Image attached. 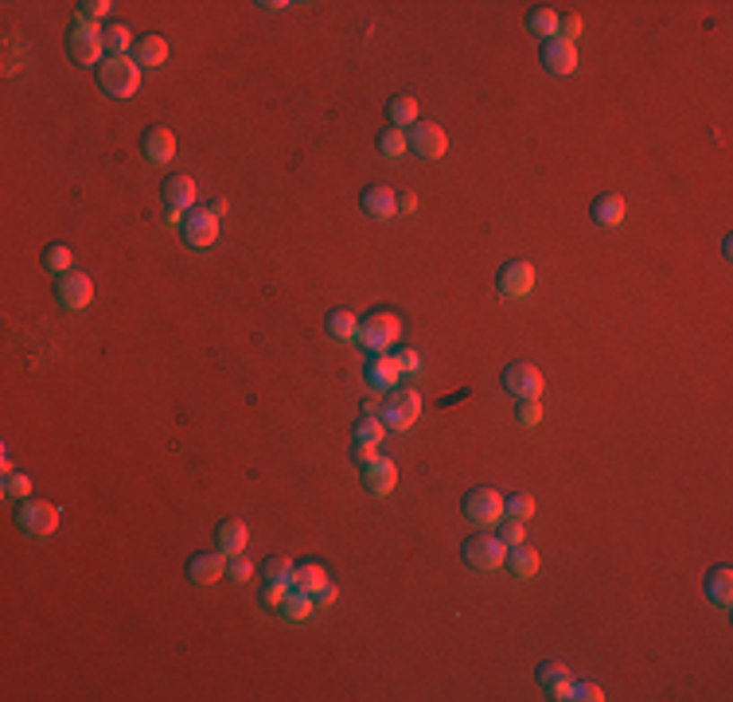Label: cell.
<instances>
[{
    "label": "cell",
    "instance_id": "obj_1",
    "mask_svg": "<svg viewBox=\"0 0 733 702\" xmlns=\"http://www.w3.org/2000/svg\"><path fill=\"white\" fill-rule=\"evenodd\" d=\"M98 86L106 90L109 98H118V101H126L137 94V86H141V66L133 63V55H118V59H106L98 66Z\"/></svg>",
    "mask_w": 733,
    "mask_h": 702
},
{
    "label": "cell",
    "instance_id": "obj_2",
    "mask_svg": "<svg viewBox=\"0 0 733 702\" xmlns=\"http://www.w3.org/2000/svg\"><path fill=\"white\" fill-rule=\"evenodd\" d=\"M417 414H422V399L414 387H394L379 402V422L387 429H398V434H406L417 422Z\"/></svg>",
    "mask_w": 733,
    "mask_h": 702
},
{
    "label": "cell",
    "instance_id": "obj_3",
    "mask_svg": "<svg viewBox=\"0 0 733 702\" xmlns=\"http://www.w3.org/2000/svg\"><path fill=\"white\" fill-rule=\"evenodd\" d=\"M460 558H465L472 570L492 574V570H500V566H503L507 547H503V539L495 535V531H480V535H468V539H465V547H460Z\"/></svg>",
    "mask_w": 733,
    "mask_h": 702
},
{
    "label": "cell",
    "instance_id": "obj_4",
    "mask_svg": "<svg viewBox=\"0 0 733 702\" xmlns=\"http://www.w3.org/2000/svg\"><path fill=\"white\" fill-rule=\"evenodd\" d=\"M16 527L31 539H48V535H55V527H59V507L48 504V500H20Z\"/></svg>",
    "mask_w": 733,
    "mask_h": 702
},
{
    "label": "cell",
    "instance_id": "obj_5",
    "mask_svg": "<svg viewBox=\"0 0 733 702\" xmlns=\"http://www.w3.org/2000/svg\"><path fill=\"white\" fill-rule=\"evenodd\" d=\"M66 51L78 66H101L106 63V43H101V28L98 24H74L66 36Z\"/></svg>",
    "mask_w": 733,
    "mask_h": 702
},
{
    "label": "cell",
    "instance_id": "obj_6",
    "mask_svg": "<svg viewBox=\"0 0 733 702\" xmlns=\"http://www.w3.org/2000/svg\"><path fill=\"white\" fill-rule=\"evenodd\" d=\"M402 332V316L398 312H375L367 316V320H359V344H363L367 351H387L394 339H398Z\"/></svg>",
    "mask_w": 733,
    "mask_h": 702
},
{
    "label": "cell",
    "instance_id": "obj_7",
    "mask_svg": "<svg viewBox=\"0 0 733 702\" xmlns=\"http://www.w3.org/2000/svg\"><path fill=\"white\" fill-rule=\"evenodd\" d=\"M465 515L476 527H495L503 519V496L492 488V484H480L465 496Z\"/></svg>",
    "mask_w": 733,
    "mask_h": 702
},
{
    "label": "cell",
    "instance_id": "obj_8",
    "mask_svg": "<svg viewBox=\"0 0 733 702\" xmlns=\"http://www.w3.org/2000/svg\"><path fill=\"white\" fill-rule=\"evenodd\" d=\"M495 289H500L507 301L531 297V289H535V266L523 262V258H515V262H503L500 274H495Z\"/></svg>",
    "mask_w": 733,
    "mask_h": 702
},
{
    "label": "cell",
    "instance_id": "obj_9",
    "mask_svg": "<svg viewBox=\"0 0 733 702\" xmlns=\"http://www.w3.org/2000/svg\"><path fill=\"white\" fill-rule=\"evenodd\" d=\"M406 145L422 156V161H441L445 149H449V137L441 126H433V121H417V126H410V133H406Z\"/></svg>",
    "mask_w": 733,
    "mask_h": 702
},
{
    "label": "cell",
    "instance_id": "obj_10",
    "mask_svg": "<svg viewBox=\"0 0 733 702\" xmlns=\"http://www.w3.org/2000/svg\"><path fill=\"white\" fill-rule=\"evenodd\" d=\"M503 387H507V394H515V399H538L543 394V371H538L535 364H507L503 367Z\"/></svg>",
    "mask_w": 733,
    "mask_h": 702
},
{
    "label": "cell",
    "instance_id": "obj_11",
    "mask_svg": "<svg viewBox=\"0 0 733 702\" xmlns=\"http://www.w3.org/2000/svg\"><path fill=\"white\" fill-rule=\"evenodd\" d=\"M184 242L196 246V250H207V246L219 242V215H211L207 207H191L184 219Z\"/></svg>",
    "mask_w": 733,
    "mask_h": 702
},
{
    "label": "cell",
    "instance_id": "obj_12",
    "mask_svg": "<svg viewBox=\"0 0 733 702\" xmlns=\"http://www.w3.org/2000/svg\"><path fill=\"white\" fill-rule=\"evenodd\" d=\"M55 297H59V304L66 312H83L86 304L94 301V281L86 274H63L59 285H55Z\"/></svg>",
    "mask_w": 733,
    "mask_h": 702
},
{
    "label": "cell",
    "instance_id": "obj_13",
    "mask_svg": "<svg viewBox=\"0 0 733 702\" xmlns=\"http://www.w3.org/2000/svg\"><path fill=\"white\" fill-rule=\"evenodd\" d=\"M363 488H367V496H375V500L390 496L398 488V464L390 457H375L371 464H363Z\"/></svg>",
    "mask_w": 733,
    "mask_h": 702
},
{
    "label": "cell",
    "instance_id": "obj_14",
    "mask_svg": "<svg viewBox=\"0 0 733 702\" xmlns=\"http://www.w3.org/2000/svg\"><path fill=\"white\" fill-rule=\"evenodd\" d=\"M227 574V554L223 550H199L188 558V577L191 585H215Z\"/></svg>",
    "mask_w": 733,
    "mask_h": 702
},
{
    "label": "cell",
    "instance_id": "obj_15",
    "mask_svg": "<svg viewBox=\"0 0 733 702\" xmlns=\"http://www.w3.org/2000/svg\"><path fill=\"white\" fill-rule=\"evenodd\" d=\"M363 379H367L371 390L387 394V390L398 387L402 371H398V364H394V355H387V351H375V355L367 359V367H363Z\"/></svg>",
    "mask_w": 733,
    "mask_h": 702
},
{
    "label": "cell",
    "instance_id": "obj_16",
    "mask_svg": "<svg viewBox=\"0 0 733 702\" xmlns=\"http://www.w3.org/2000/svg\"><path fill=\"white\" fill-rule=\"evenodd\" d=\"M359 207H363V215H371L375 223H387V219H394V211H398V191L387 188V184H371L363 196H359Z\"/></svg>",
    "mask_w": 733,
    "mask_h": 702
},
{
    "label": "cell",
    "instance_id": "obj_17",
    "mask_svg": "<svg viewBox=\"0 0 733 702\" xmlns=\"http://www.w3.org/2000/svg\"><path fill=\"white\" fill-rule=\"evenodd\" d=\"M141 153H144V161L149 164H172L176 161V133L164 129V126L149 129L141 137Z\"/></svg>",
    "mask_w": 733,
    "mask_h": 702
},
{
    "label": "cell",
    "instance_id": "obj_18",
    "mask_svg": "<svg viewBox=\"0 0 733 702\" xmlns=\"http://www.w3.org/2000/svg\"><path fill=\"white\" fill-rule=\"evenodd\" d=\"M543 66L550 75H558V78H566L578 71V48L566 39H546L543 43Z\"/></svg>",
    "mask_w": 733,
    "mask_h": 702
},
{
    "label": "cell",
    "instance_id": "obj_19",
    "mask_svg": "<svg viewBox=\"0 0 733 702\" xmlns=\"http://www.w3.org/2000/svg\"><path fill=\"white\" fill-rule=\"evenodd\" d=\"M161 196H164L168 207L191 211V207H196V180L184 176V172H172V176H168L164 184H161Z\"/></svg>",
    "mask_w": 733,
    "mask_h": 702
},
{
    "label": "cell",
    "instance_id": "obj_20",
    "mask_svg": "<svg viewBox=\"0 0 733 702\" xmlns=\"http://www.w3.org/2000/svg\"><path fill=\"white\" fill-rule=\"evenodd\" d=\"M702 585H706V597H710V601H714L718 609H729V605H733V570H729L726 562H721V566H710Z\"/></svg>",
    "mask_w": 733,
    "mask_h": 702
},
{
    "label": "cell",
    "instance_id": "obj_21",
    "mask_svg": "<svg viewBox=\"0 0 733 702\" xmlns=\"http://www.w3.org/2000/svg\"><path fill=\"white\" fill-rule=\"evenodd\" d=\"M507 574L519 577V582H531V577L538 574V566H543V558H538V550H531L527 542H519V547H507Z\"/></svg>",
    "mask_w": 733,
    "mask_h": 702
},
{
    "label": "cell",
    "instance_id": "obj_22",
    "mask_svg": "<svg viewBox=\"0 0 733 702\" xmlns=\"http://www.w3.org/2000/svg\"><path fill=\"white\" fill-rule=\"evenodd\" d=\"M589 219L597 226H605V231H613V226L624 223V199L616 196V191H605V196H597L589 203Z\"/></svg>",
    "mask_w": 733,
    "mask_h": 702
},
{
    "label": "cell",
    "instance_id": "obj_23",
    "mask_svg": "<svg viewBox=\"0 0 733 702\" xmlns=\"http://www.w3.org/2000/svg\"><path fill=\"white\" fill-rule=\"evenodd\" d=\"M538 683H543V690L550 698H562V702H570V687H573V675L566 671L562 663L554 660H546L543 667H538Z\"/></svg>",
    "mask_w": 733,
    "mask_h": 702
},
{
    "label": "cell",
    "instance_id": "obj_24",
    "mask_svg": "<svg viewBox=\"0 0 733 702\" xmlns=\"http://www.w3.org/2000/svg\"><path fill=\"white\" fill-rule=\"evenodd\" d=\"M277 613L285 617V620H292V625H304V620L317 613V601H312L309 590H301V585H289V593H285V601H281Z\"/></svg>",
    "mask_w": 733,
    "mask_h": 702
},
{
    "label": "cell",
    "instance_id": "obj_25",
    "mask_svg": "<svg viewBox=\"0 0 733 702\" xmlns=\"http://www.w3.org/2000/svg\"><path fill=\"white\" fill-rule=\"evenodd\" d=\"M133 63H137L141 71H144V66H149V71H153V66H164L168 63V39L164 36L137 39V43H133Z\"/></svg>",
    "mask_w": 733,
    "mask_h": 702
},
{
    "label": "cell",
    "instance_id": "obj_26",
    "mask_svg": "<svg viewBox=\"0 0 733 702\" xmlns=\"http://www.w3.org/2000/svg\"><path fill=\"white\" fill-rule=\"evenodd\" d=\"M219 550L227 554V558H239V554L246 550V542H250V527L242 523V519H227V523H219Z\"/></svg>",
    "mask_w": 733,
    "mask_h": 702
},
{
    "label": "cell",
    "instance_id": "obj_27",
    "mask_svg": "<svg viewBox=\"0 0 733 702\" xmlns=\"http://www.w3.org/2000/svg\"><path fill=\"white\" fill-rule=\"evenodd\" d=\"M527 31L531 36H538V39H558V13L554 8H531L527 13Z\"/></svg>",
    "mask_w": 733,
    "mask_h": 702
},
{
    "label": "cell",
    "instance_id": "obj_28",
    "mask_svg": "<svg viewBox=\"0 0 733 702\" xmlns=\"http://www.w3.org/2000/svg\"><path fill=\"white\" fill-rule=\"evenodd\" d=\"M382 434H387V426L379 422V417H359V422L352 426V445H382Z\"/></svg>",
    "mask_w": 733,
    "mask_h": 702
},
{
    "label": "cell",
    "instance_id": "obj_29",
    "mask_svg": "<svg viewBox=\"0 0 733 702\" xmlns=\"http://www.w3.org/2000/svg\"><path fill=\"white\" fill-rule=\"evenodd\" d=\"M101 43H106V59H118V55L133 51V43H137V39L129 36L126 24H109L106 31H101Z\"/></svg>",
    "mask_w": 733,
    "mask_h": 702
},
{
    "label": "cell",
    "instance_id": "obj_30",
    "mask_svg": "<svg viewBox=\"0 0 733 702\" xmlns=\"http://www.w3.org/2000/svg\"><path fill=\"white\" fill-rule=\"evenodd\" d=\"M387 118H390L394 129L417 126V101H414V98H390V101H387Z\"/></svg>",
    "mask_w": 733,
    "mask_h": 702
},
{
    "label": "cell",
    "instance_id": "obj_31",
    "mask_svg": "<svg viewBox=\"0 0 733 702\" xmlns=\"http://www.w3.org/2000/svg\"><path fill=\"white\" fill-rule=\"evenodd\" d=\"M375 149H379V156H387V161H402L410 145H406V133H402V129H394V126H390V129H382V133H379Z\"/></svg>",
    "mask_w": 733,
    "mask_h": 702
},
{
    "label": "cell",
    "instance_id": "obj_32",
    "mask_svg": "<svg viewBox=\"0 0 733 702\" xmlns=\"http://www.w3.org/2000/svg\"><path fill=\"white\" fill-rule=\"evenodd\" d=\"M292 585H301V590H309V593H320L324 585H328V570H324L320 562H309L292 574Z\"/></svg>",
    "mask_w": 733,
    "mask_h": 702
},
{
    "label": "cell",
    "instance_id": "obj_33",
    "mask_svg": "<svg viewBox=\"0 0 733 702\" xmlns=\"http://www.w3.org/2000/svg\"><path fill=\"white\" fill-rule=\"evenodd\" d=\"M71 262H74V254H71V246H63V242H55V246H48L43 250V269L48 274H71Z\"/></svg>",
    "mask_w": 733,
    "mask_h": 702
},
{
    "label": "cell",
    "instance_id": "obj_34",
    "mask_svg": "<svg viewBox=\"0 0 733 702\" xmlns=\"http://www.w3.org/2000/svg\"><path fill=\"white\" fill-rule=\"evenodd\" d=\"M328 336L332 339H355L359 336V320H355V316L352 312H332L328 316Z\"/></svg>",
    "mask_w": 733,
    "mask_h": 702
},
{
    "label": "cell",
    "instance_id": "obj_35",
    "mask_svg": "<svg viewBox=\"0 0 733 702\" xmlns=\"http://www.w3.org/2000/svg\"><path fill=\"white\" fill-rule=\"evenodd\" d=\"M495 535L503 539V547H519V542L527 539V523H523V519H511V515H503L500 523H495Z\"/></svg>",
    "mask_w": 733,
    "mask_h": 702
},
{
    "label": "cell",
    "instance_id": "obj_36",
    "mask_svg": "<svg viewBox=\"0 0 733 702\" xmlns=\"http://www.w3.org/2000/svg\"><path fill=\"white\" fill-rule=\"evenodd\" d=\"M503 515H511V519H531L535 515V500L527 492H515V496H503Z\"/></svg>",
    "mask_w": 733,
    "mask_h": 702
},
{
    "label": "cell",
    "instance_id": "obj_37",
    "mask_svg": "<svg viewBox=\"0 0 733 702\" xmlns=\"http://www.w3.org/2000/svg\"><path fill=\"white\" fill-rule=\"evenodd\" d=\"M109 0H83V4H74V20L78 24H98L101 16H109Z\"/></svg>",
    "mask_w": 733,
    "mask_h": 702
},
{
    "label": "cell",
    "instance_id": "obj_38",
    "mask_svg": "<svg viewBox=\"0 0 733 702\" xmlns=\"http://www.w3.org/2000/svg\"><path fill=\"white\" fill-rule=\"evenodd\" d=\"M31 496V480L24 477V472H4V500H28Z\"/></svg>",
    "mask_w": 733,
    "mask_h": 702
},
{
    "label": "cell",
    "instance_id": "obj_39",
    "mask_svg": "<svg viewBox=\"0 0 733 702\" xmlns=\"http://www.w3.org/2000/svg\"><path fill=\"white\" fill-rule=\"evenodd\" d=\"M285 593H289V582H277V577H266V585H262V601L266 609H281V601H285Z\"/></svg>",
    "mask_w": 733,
    "mask_h": 702
},
{
    "label": "cell",
    "instance_id": "obj_40",
    "mask_svg": "<svg viewBox=\"0 0 733 702\" xmlns=\"http://www.w3.org/2000/svg\"><path fill=\"white\" fill-rule=\"evenodd\" d=\"M262 570H266V577H277V582H289V585H292V574H297V566H292L285 554H277V558H269Z\"/></svg>",
    "mask_w": 733,
    "mask_h": 702
},
{
    "label": "cell",
    "instance_id": "obj_41",
    "mask_svg": "<svg viewBox=\"0 0 733 702\" xmlns=\"http://www.w3.org/2000/svg\"><path fill=\"white\" fill-rule=\"evenodd\" d=\"M515 417H519V426H538L543 422V406H538V399H519Z\"/></svg>",
    "mask_w": 733,
    "mask_h": 702
},
{
    "label": "cell",
    "instance_id": "obj_42",
    "mask_svg": "<svg viewBox=\"0 0 733 702\" xmlns=\"http://www.w3.org/2000/svg\"><path fill=\"white\" fill-rule=\"evenodd\" d=\"M601 698H605V690L597 687V683H578V679H573L570 702H601Z\"/></svg>",
    "mask_w": 733,
    "mask_h": 702
},
{
    "label": "cell",
    "instance_id": "obj_43",
    "mask_svg": "<svg viewBox=\"0 0 733 702\" xmlns=\"http://www.w3.org/2000/svg\"><path fill=\"white\" fill-rule=\"evenodd\" d=\"M394 364H398L402 375H417V371H422V355H417L414 347H398V355H394Z\"/></svg>",
    "mask_w": 733,
    "mask_h": 702
},
{
    "label": "cell",
    "instance_id": "obj_44",
    "mask_svg": "<svg viewBox=\"0 0 733 702\" xmlns=\"http://www.w3.org/2000/svg\"><path fill=\"white\" fill-rule=\"evenodd\" d=\"M227 577H231V582H239V585H246V582L254 577V566L239 554V558H231V562H227Z\"/></svg>",
    "mask_w": 733,
    "mask_h": 702
},
{
    "label": "cell",
    "instance_id": "obj_45",
    "mask_svg": "<svg viewBox=\"0 0 733 702\" xmlns=\"http://www.w3.org/2000/svg\"><path fill=\"white\" fill-rule=\"evenodd\" d=\"M578 36H581V20L578 16H558V39L573 43Z\"/></svg>",
    "mask_w": 733,
    "mask_h": 702
},
{
    "label": "cell",
    "instance_id": "obj_46",
    "mask_svg": "<svg viewBox=\"0 0 733 702\" xmlns=\"http://www.w3.org/2000/svg\"><path fill=\"white\" fill-rule=\"evenodd\" d=\"M336 597H340V593H336V585L328 582L320 593H312V601H317V609H332V605H336Z\"/></svg>",
    "mask_w": 733,
    "mask_h": 702
},
{
    "label": "cell",
    "instance_id": "obj_47",
    "mask_svg": "<svg viewBox=\"0 0 733 702\" xmlns=\"http://www.w3.org/2000/svg\"><path fill=\"white\" fill-rule=\"evenodd\" d=\"M352 457H355L359 464H371V461L379 457V449H375V445H352Z\"/></svg>",
    "mask_w": 733,
    "mask_h": 702
},
{
    "label": "cell",
    "instance_id": "obj_48",
    "mask_svg": "<svg viewBox=\"0 0 733 702\" xmlns=\"http://www.w3.org/2000/svg\"><path fill=\"white\" fill-rule=\"evenodd\" d=\"M398 211H417V199H414V191H398Z\"/></svg>",
    "mask_w": 733,
    "mask_h": 702
},
{
    "label": "cell",
    "instance_id": "obj_49",
    "mask_svg": "<svg viewBox=\"0 0 733 702\" xmlns=\"http://www.w3.org/2000/svg\"><path fill=\"white\" fill-rule=\"evenodd\" d=\"M262 8H269V13H281V8H289L285 0H262Z\"/></svg>",
    "mask_w": 733,
    "mask_h": 702
},
{
    "label": "cell",
    "instance_id": "obj_50",
    "mask_svg": "<svg viewBox=\"0 0 733 702\" xmlns=\"http://www.w3.org/2000/svg\"><path fill=\"white\" fill-rule=\"evenodd\" d=\"M207 211H211V215H227V199H215Z\"/></svg>",
    "mask_w": 733,
    "mask_h": 702
}]
</instances>
